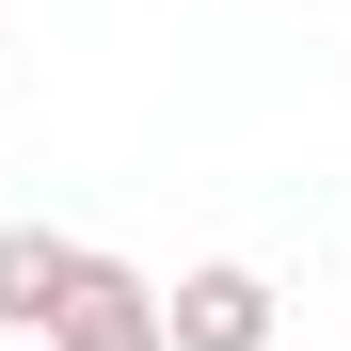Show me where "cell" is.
<instances>
[{
    "mask_svg": "<svg viewBox=\"0 0 351 351\" xmlns=\"http://www.w3.org/2000/svg\"><path fill=\"white\" fill-rule=\"evenodd\" d=\"M80 256H96V240H48V223H0V335H48V319H64Z\"/></svg>",
    "mask_w": 351,
    "mask_h": 351,
    "instance_id": "cell-3",
    "label": "cell"
},
{
    "mask_svg": "<svg viewBox=\"0 0 351 351\" xmlns=\"http://www.w3.org/2000/svg\"><path fill=\"white\" fill-rule=\"evenodd\" d=\"M48 351H160V287H144L128 256H80V287H64V319H48Z\"/></svg>",
    "mask_w": 351,
    "mask_h": 351,
    "instance_id": "cell-2",
    "label": "cell"
},
{
    "mask_svg": "<svg viewBox=\"0 0 351 351\" xmlns=\"http://www.w3.org/2000/svg\"><path fill=\"white\" fill-rule=\"evenodd\" d=\"M271 319H287V304H271L256 256H208V271L160 287V351H271Z\"/></svg>",
    "mask_w": 351,
    "mask_h": 351,
    "instance_id": "cell-1",
    "label": "cell"
}]
</instances>
